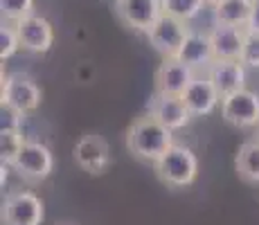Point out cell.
<instances>
[{"label":"cell","instance_id":"obj_13","mask_svg":"<svg viewBox=\"0 0 259 225\" xmlns=\"http://www.w3.org/2000/svg\"><path fill=\"white\" fill-rule=\"evenodd\" d=\"M214 50V61H241L243 43H246V27L232 25H214L210 32Z\"/></svg>","mask_w":259,"mask_h":225},{"label":"cell","instance_id":"obj_7","mask_svg":"<svg viewBox=\"0 0 259 225\" xmlns=\"http://www.w3.org/2000/svg\"><path fill=\"white\" fill-rule=\"evenodd\" d=\"M221 117L235 128L259 126V95L243 88L221 99Z\"/></svg>","mask_w":259,"mask_h":225},{"label":"cell","instance_id":"obj_23","mask_svg":"<svg viewBox=\"0 0 259 225\" xmlns=\"http://www.w3.org/2000/svg\"><path fill=\"white\" fill-rule=\"evenodd\" d=\"M25 115L18 108L9 106V104H0V131H21L25 124Z\"/></svg>","mask_w":259,"mask_h":225},{"label":"cell","instance_id":"obj_8","mask_svg":"<svg viewBox=\"0 0 259 225\" xmlns=\"http://www.w3.org/2000/svg\"><path fill=\"white\" fill-rule=\"evenodd\" d=\"M72 156L79 169H83L86 173H93V176H99L111 164V147H108L104 135L86 133L74 144Z\"/></svg>","mask_w":259,"mask_h":225},{"label":"cell","instance_id":"obj_20","mask_svg":"<svg viewBox=\"0 0 259 225\" xmlns=\"http://www.w3.org/2000/svg\"><path fill=\"white\" fill-rule=\"evenodd\" d=\"M25 142L21 131H0V162L12 167L14 160L18 158V153L23 151Z\"/></svg>","mask_w":259,"mask_h":225},{"label":"cell","instance_id":"obj_14","mask_svg":"<svg viewBox=\"0 0 259 225\" xmlns=\"http://www.w3.org/2000/svg\"><path fill=\"white\" fill-rule=\"evenodd\" d=\"M185 106L189 108V113L194 117H203L210 115L214 108L221 104V95H219L217 86L210 81L207 77H194V81L187 86V90L181 95Z\"/></svg>","mask_w":259,"mask_h":225},{"label":"cell","instance_id":"obj_6","mask_svg":"<svg viewBox=\"0 0 259 225\" xmlns=\"http://www.w3.org/2000/svg\"><path fill=\"white\" fill-rule=\"evenodd\" d=\"M41 88L29 74L14 72L3 77V90H0V104L18 108L23 113H32L41 106Z\"/></svg>","mask_w":259,"mask_h":225},{"label":"cell","instance_id":"obj_1","mask_svg":"<svg viewBox=\"0 0 259 225\" xmlns=\"http://www.w3.org/2000/svg\"><path fill=\"white\" fill-rule=\"evenodd\" d=\"M174 142V131H169L165 124H160L153 115H140L126 128V149L138 160L144 162H158Z\"/></svg>","mask_w":259,"mask_h":225},{"label":"cell","instance_id":"obj_10","mask_svg":"<svg viewBox=\"0 0 259 225\" xmlns=\"http://www.w3.org/2000/svg\"><path fill=\"white\" fill-rule=\"evenodd\" d=\"M147 113L153 115L160 124H165L169 131H181L194 117V115L189 113V108L185 106V102H183V97L162 95V93H156V90H153V95L149 97Z\"/></svg>","mask_w":259,"mask_h":225},{"label":"cell","instance_id":"obj_9","mask_svg":"<svg viewBox=\"0 0 259 225\" xmlns=\"http://www.w3.org/2000/svg\"><path fill=\"white\" fill-rule=\"evenodd\" d=\"M117 18L133 32L147 34L162 16V0H115Z\"/></svg>","mask_w":259,"mask_h":225},{"label":"cell","instance_id":"obj_16","mask_svg":"<svg viewBox=\"0 0 259 225\" xmlns=\"http://www.w3.org/2000/svg\"><path fill=\"white\" fill-rule=\"evenodd\" d=\"M178 61H183L189 68H210L214 63V50L210 34H198V32H189V36L185 38L178 54Z\"/></svg>","mask_w":259,"mask_h":225},{"label":"cell","instance_id":"obj_22","mask_svg":"<svg viewBox=\"0 0 259 225\" xmlns=\"http://www.w3.org/2000/svg\"><path fill=\"white\" fill-rule=\"evenodd\" d=\"M21 50V38H18L16 25L14 23H3L0 27V59H12L14 54Z\"/></svg>","mask_w":259,"mask_h":225},{"label":"cell","instance_id":"obj_11","mask_svg":"<svg viewBox=\"0 0 259 225\" xmlns=\"http://www.w3.org/2000/svg\"><path fill=\"white\" fill-rule=\"evenodd\" d=\"M194 70L178 59H162V63L153 72V90L162 95H176L181 97L187 86L194 81Z\"/></svg>","mask_w":259,"mask_h":225},{"label":"cell","instance_id":"obj_15","mask_svg":"<svg viewBox=\"0 0 259 225\" xmlns=\"http://www.w3.org/2000/svg\"><path fill=\"white\" fill-rule=\"evenodd\" d=\"M207 79L217 86L221 97L246 88V66L241 61H214L207 68Z\"/></svg>","mask_w":259,"mask_h":225},{"label":"cell","instance_id":"obj_5","mask_svg":"<svg viewBox=\"0 0 259 225\" xmlns=\"http://www.w3.org/2000/svg\"><path fill=\"white\" fill-rule=\"evenodd\" d=\"M12 169L21 176L25 183H43L54 169V156L43 142L27 140L23 151L14 160Z\"/></svg>","mask_w":259,"mask_h":225},{"label":"cell","instance_id":"obj_19","mask_svg":"<svg viewBox=\"0 0 259 225\" xmlns=\"http://www.w3.org/2000/svg\"><path fill=\"white\" fill-rule=\"evenodd\" d=\"M205 3L203 0H162V12L167 16L181 18V21H192L203 12Z\"/></svg>","mask_w":259,"mask_h":225},{"label":"cell","instance_id":"obj_28","mask_svg":"<svg viewBox=\"0 0 259 225\" xmlns=\"http://www.w3.org/2000/svg\"><path fill=\"white\" fill-rule=\"evenodd\" d=\"M59 225H70V223H59Z\"/></svg>","mask_w":259,"mask_h":225},{"label":"cell","instance_id":"obj_18","mask_svg":"<svg viewBox=\"0 0 259 225\" xmlns=\"http://www.w3.org/2000/svg\"><path fill=\"white\" fill-rule=\"evenodd\" d=\"M239 178L248 185H259V140H246L235 158Z\"/></svg>","mask_w":259,"mask_h":225},{"label":"cell","instance_id":"obj_25","mask_svg":"<svg viewBox=\"0 0 259 225\" xmlns=\"http://www.w3.org/2000/svg\"><path fill=\"white\" fill-rule=\"evenodd\" d=\"M246 29L259 34V0H252V14H250V21H248Z\"/></svg>","mask_w":259,"mask_h":225},{"label":"cell","instance_id":"obj_27","mask_svg":"<svg viewBox=\"0 0 259 225\" xmlns=\"http://www.w3.org/2000/svg\"><path fill=\"white\" fill-rule=\"evenodd\" d=\"M257 140H259V126H257Z\"/></svg>","mask_w":259,"mask_h":225},{"label":"cell","instance_id":"obj_2","mask_svg":"<svg viewBox=\"0 0 259 225\" xmlns=\"http://www.w3.org/2000/svg\"><path fill=\"white\" fill-rule=\"evenodd\" d=\"M156 176L171 189H183L198 176V158L185 144H171L158 162H153Z\"/></svg>","mask_w":259,"mask_h":225},{"label":"cell","instance_id":"obj_17","mask_svg":"<svg viewBox=\"0 0 259 225\" xmlns=\"http://www.w3.org/2000/svg\"><path fill=\"white\" fill-rule=\"evenodd\" d=\"M252 14V0H223L212 7L214 25H232V27H248Z\"/></svg>","mask_w":259,"mask_h":225},{"label":"cell","instance_id":"obj_12","mask_svg":"<svg viewBox=\"0 0 259 225\" xmlns=\"http://www.w3.org/2000/svg\"><path fill=\"white\" fill-rule=\"evenodd\" d=\"M16 25L18 38H21V48L34 54H46L50 52L54 43V27L48 18L32 14V16L23 18V21L14 23Z\"/></svg>","mask_w":259,"mask_h":225},{"label":"cell","instance_id":"obj_4","mask_svg":"<svg viewBox=\"0 0 259 225\" xmlns=\"http://www.w3.org/2000/svg\"><path fill=\"white\" fill-rule=\"evenodd\" d=\"M189 32L192 29L187 27L185 21L162 14L158 18V23L147 32V38H149V45L162 59H176L181 54V48L185 43V38L189 36Z\"/></svg>","mask_w":259,"mask_h":225},{"label":"cell","instance_id":"obj_3","mask_svg":"<svg viewBox=\"0 0 259 225\" xmlns=\"http://www.w3.org/2000/svg\"><path fill=\"white\" fill-rule=\"evenodd\" d=\"M46 205L34 192L14 189L3 201V225H41Z\"/></svg>","mask_w":259,"mask_h":225},{"label":"cell","instance_id":"obj_24","mask_svg":"<svg viewBox=\"0 0 259 225\" xmlns=\"http://www.w3.org/2000/svg\"><path fill=\"white\" fill-rule=\"evenodd\" d=\"M241 63L246 68L259 70V34L257 32H248L246 29V43H243Z\"/></svg>","mask_w":259,"mask_h":225},{"label":"cell","instance_id":"obj_26","mask_svg":"<svg viewBox=\"0 0 259 225\" xmlns=\"http://www.w3.org/2000/svg\"><path fill=\"white\" fill-rule=\"evenodd\" d=\"M203 3L210 5V7H217V5H219V3H223V0H203Z\"/></svg>","mask_w":259,"mask_h":225},{"label":"cell","instance_id":"obj_21","mask_svg":"<svg viewBox=\"0 0 259 225\" xmlns=\"http://www.w3.org/2000/svg\"><path fill=\"white\" fill-rule=\"evenodd\" d=\"M0 14L3 21L18 23L34 14V0H0Z\"/></svg>","mask_w":259,"mask_h":225}]
</instances>
